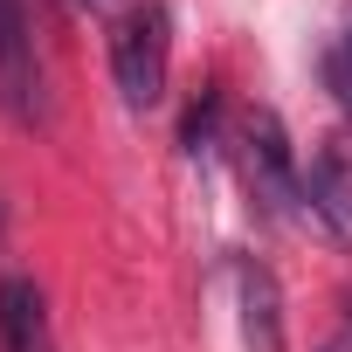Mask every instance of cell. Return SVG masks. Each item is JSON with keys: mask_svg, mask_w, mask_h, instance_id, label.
I'll list each match as a JSON object with an SVG mask.
<instances>
[{"mask_svg": "<svg viewBox=\"0 0 352 352\" xmlns=\"http://www.w3.org/2000/svg\"><path fill=\"white\" fill-rule=\"evenodd\" d=\"M166 69H173V14L166 0H138L111 28V83L131 111H152L166 97Z\"/></svg>", "mask_w": 352, "mask_h": 352, "instance_id": "obj_1", "label": "cell"}, {"mask_svg": "<svg viewBox=\"0 0 352 352\" xmlns=\"http://www.w3.org/2000/svg\"><path fill=\"white\" fill-rule=\"evenodd\" d=\"M242 180H249L263 214H276V221L304 214V173L290 159V138H283L276 111H249L242 118Z\"/></svg>", "mask_w": 352, "mask_h": 352, "instance_id": "obj_2", "label": "cell"}, {"mask_svg": "<svg viewBox=\"0 0 352 352\" xmlns=\"http://www.w3.org/2000/svg\"><path fill=\"white\" fill-rule=\"evenodd\" d=\"M0 104L14 124H42V56L28 0H0Z\"/></svg>", "mask_w": 352, "mask_h": 352, "instance_id": "obj_3", "label": "cell"}, {"mask_svg": "<svg viewBox=\"0 0 352 352\" xmlns=\"http://www.w3.org/2000/svg\"><path fill=\"white\" fill-rule=\"evenodd\" d=\"M0 352H56L49 297L35 276H0Z\"/></svg>", "mask_w": 352, "mask_h": 352, "instance_id": "obj_4", "label": "cell"}, {"mask_svg": "<svg viewBox=\"0 0 352 352\" xmlns=\"http://www.w3.org/2000/svg\"><path fill=\"white\" fill-rule=\"evenodd\" d=\"M235 297H242V338L249 352H283V297H276V276L256 263V256H235Z\"/></svg>", "mask_w": 352, "mask_h": 352, "instance_id": "obj_5", "label": "cell"}, {"mask_svg": "<svg viewBox=\"0 0 352 352\" xmlns=\"http://www.w3.org/2000/svg\"><path fill=\"white\" fill-rule=\"evenodd\" d=\"M304 214H318L331 235L352 242V152L345 145H324L304 173Z\"/></svg>", "mask_w": 352, "mask_h": 352, "instance_id": "obj_6", "label": "cell"}, {"mask_svg": "<svg viewBox=\"0 0 352 352\" xmlns=\"http://www.w3.org/2000/svg\"><path fill=\"white\" fill-rule=\"evenodd\" d=\"M214 138H221V83H208L201 104L187 111V124H180V152H187V159H208Z\"/></svg>", "mask_w": 352, "mask_h": 352, "instance_id": "obj_7", "label": "cell"}, {"mask_svg": "<svg viewBox=\"0 0 352 352\" xmlns=\"http://www.w3.org/2000/svg\"><path fill=\"white\" fill-rule=\"evenodd\" d=\"M324 90L338 97V111L352 118V21L331 35V49H324Z\"/></svg>", "mask_w": 352, "mask_h": 352, "instance_id": "obj_8", "label": "cell"}, {"mask_svg": "<svg viewBox=\"0 0 352 352\" xmlns=\"http://www.w3.org/2000/svg\"><path fill=\"white\" fill-rule=\"evenodd\" d=\"M69 8H83V14H97V8H111V0H69Z\"/></svg>", "mask_w": 352, "mask_h": 352, "instance_id": "obj_9", "label": "cell"}]
</instances>
